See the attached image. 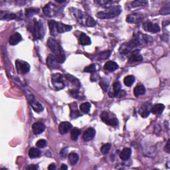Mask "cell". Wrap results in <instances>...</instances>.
I'll use <instances>...</instances> for the list:
<instances>
[{"label": "cell", "instance_id": "1", "mask_svg": "<svg viewBox=\"0 0 170 170\" xmlns=\"http://www.w3.org/2000/svg\"><path fill=\"white\" fill-rule=\"evenodd\" d=\"M47 45L51 51L55 54V57L56 59L59 63H63L65 60V55L64 53V51L63 50L62 47L60 46V45L58 43L57 41L51 37L47 41Z\"/></svg>", "mask_w": 170, "mask_h": 170}, {"label": "cell", "instance_id": "2", "mask_svg": "<svg viewBox=\"0 0 170 170\" xmlns=\"http://www.w3.org/2000/svg\"><path fill=\"white\" fill-rule=\"evenodd\" d=\"M72 10L73 15L79 23L85 25L87 27H94L96 25V21L92 17H89L79 9L73 8Z\"/></svg>", "mask_w": 170, "mask_h": 170}, {"label": "cell", "instance_id": "3", "mask_svg": "<svg viewBox=\"0 0 170 170\" xmlns=\"http://www.w3.org/2000/svg\"><path fill=\"white\" fill-rule=\"evenodd\" d=\"M122 11V9L120 7H113L108 8L107 10H106L105 11H100L98 12L96 14L98 18L99 19H111L114 18L116 16H119L120 14Z\"/></svg>", "mask_w": 170, "mask_h": 170}, {"label": "cell", "instance_id": "4", "mask_svg": "<svg viewBox=\"0 0 170 170\" xmlns=\"http://www.w3.org/2000/svg\"><path fill=\"white\" fill-rule=\"evenodd\" d=\"M51 80L53 87L56 90H59L63 89L65 87V81L63 76L61 74H53L51 76Z\"/></svg>", "mask_w": 170, "mask_h": 170}, {"label": "cell", "instance_id": "5", "mask_svg": "<svg viewBox=\"0 0 170 170\" xmlns=\"http://www.w3.org/2000/svg\"><path fill=\"white\" fill-rule=\"evenodd\" d=\"M45 27L41 21H35L33 27V35L36 39H41L45 35Z\"/></svg>", "mask_w": 170, "mask_h": 170}, {"label": "cell", "instance_id": "6", "mask_svg": "<svg viewBox=\"0 0 170 170\" xmlns=\"http://www.w3.org/2000/svg\"><path fill=\"white\" fill-rule=\"evenodd\" d=\"M100 118L105 124L109 126H116L118 124V120L115 116H112L110 113L106 111H103L100 115Z\"/></svg>", "mask_w": 170, "mask_h": 170}, {"label": "cell", "instance_id": "7", "mask_svg": "<svg viewBox=\"0 0 170 170\" xmlns=\"http://www.w3.org/2000/svg\"><path fill=\"white\" fill-rule=\"evenodd\" d=\"M28 100H29V102L31 107L36 112H41L43 110V106L35 100L33 97V95H30V96H28Z\"/></svg>", "mask_w": 170, "mask_h": 170}, {"label": "cell", "instance_id": "8", "mask_svg": "<svg viewBox=\"0 0 170 170\" xmlns=\"http://www.w3.org/2000/svg\"><path fill=\"white\" fill-rule=\"evenodd\" d=\"M16 67L17 70L23 74H26L30 70V65L27 62L17 60L16 62Z\"/></svg>", "mask_w": 170, "mask_h": 170}, {"label": "cell", "instance_id": "9", "mask_svg": "<svg viewBox=\"0 0 170 170\" xmlns=\"http://www.w3.org/2000/svg\"><path fill=\"white\" fill-rule=\"evenodd\" d=\"M47 64L48 67L51 69H57L59 68V63L56 59L55 56L53 55H49L48 56L47 59Z\"/></svg>", "mask_w": 170, "mask_h": 170}, {"label": "cell", "instance_id": "10", "mask_svg": "<svg viewBox=\"0 0 170 170\" xmlns=\"http://www.w3.org/2000/svg\"><path fill=\"white\" fill-rule=\"evenodd\" d=\"M144 29H145L146 31L151 32V33H158L160 31V27H159V25L156 23H153L151 22H147L144 25Z\"/></svg>", "mask_w": 170, "mask_h": 170}, {"label": "cell", "instance_id": "11", "mask_svg": "<svg viewBox=\"0 0 170 170\" xmlns=\"http://www.w3.org/2000/svg\"><path fill=\"white\" fill-rule=\"evenodd\" d=\"M44 14L47 17H53L57 12V9H56L55 5H51V4H47L43 9Z\"/></svg>", "mask_w": 170, "mask_h": 170}, {"label": "cell", "instance_id": "12", "mask_svg": "<svg viewBox=\"0 0 170 170\" xmlns=\"http://www.w3.org/2000/svg\"><path fill=\"white\" fill-rule=\"evenodd\" d=\"M56 30H57V33H65L67 31H69L72 29V27L70 25L63 24L62 23L60 22H56L55 24Z\"/></svg>", "mask_w": 170, "mask_h": 170}, {"label": "cell", "instance_id": "13", "mask_svg": "<svg viewBox=\"0 0 170 170\" xmlns=\"http://www.w3.org/2000/svg\"><path fill=\"white\" fill-rule=\"evenodd\" d=\"M96 134V130L92 128H89L86 130L83 134V139L85 142L90 141L94 138Z\"/></svg>", "mask_w": 170, "mask_h": 170}, {"label": "cell", "instance_id": "14", "mask_svg": "<svg viewBox=\"0 0 170 170\" xmlns=\"http://www.w3.org/2000/svg\"><path fill=\"white\" fill-rule=\"evenodd\" d=\"M72 128V124L68 122H63L59 126V131L61 134H67Z\"/></svg>", "mask_w": 170, "mask_h": 170}, {"label": "cell", "instance_id": "15", "mask_svg": "<svg viewBox=\"0 0 170 170\" xmlns=\"http://www.w3.org/2000/svg\"><path fill=\"white\" fill-rule=\"evenodd\" d=\"M45 129V127L43 124L41 122H35L32 125V130L33 132L35 134H40L43 132Z\"/></svg>", "mask_w": 170, "mask_h": 170}, {"label": "cell", "instance_id": "16", "mask_svg": "<svg viewBox=\"0 0 170 170\" xmlns=\"http://www.w3.org/2000/svg\"><path fill=\"white\" fill-rule=\"evenodd\" d=\"M139 50H136L133 51V53H132V55L130 56V57L129 58V63H134V62H139L142 61L143 59L142 55L139 54Z\"/></svg>", "mask_w": 170, "mask_h": 170}, {"label": "cell", "instance_id": "17", "mask_svg": "<svg viewBox=\"0 0 170 170\" xmlns=\"http://www.w3.org/2000/svg\"><path fill=\"white\" fill-rule=\"evenodd\" d=\"M22 40V36L19 33H16L9 37V43L11 45H16Z\"/></svg>", "mask_w": 170, "mask_h": 170}, {"label": "cell", "instance_id": "18", "mask_svg": "<svg viewBox=\"0 0 170 170\" xmlns=\"http://www.w3.org/2000/svg\"><path fill=\"white\" fill-rule=\"evenodd\" d=\"M119 68V66L117 63L114 61H108L104 66V68L108 71H115Z\"/></svg>", "mask_w": 170, "mask_h": 170}, {"label": "cell", "instance_id": "19", "mask_svg": "<svg viewBox=\"0 0 170 170\" xmlns=\"http://www.w3.org/2000/svg\"><path fill=\"white\" fill-rule=\"evenodd\" d=\"M70 116L73 119L74 118H77L78 117H79L81 115L79 112V111L77 109V106L76 103H73L71 105H70Z\"/></svg>", "mask_w": 170, "mask_h": 170}, {"label": "cell", "instance_id": "20", "mask_svg": "<svg viewBox=\"0 0 170 170\" xmlns=\"http://www.w3.org/2000/svg\"><path fill=\"white\" fill-rule=\"evenodd\" d=\"M165 109V106L162 104H158L153 106L151 108V112L154 115H160Z\"/></svg>", "mask_w": 170, "mask_h": 170}, {"label": "cell", "instance_id": "21", "mask_svg": "<svg viewBox=\"0 0 170 170\" xmlns=\"http://www.w3.org/2000/svg\"><path fill=\"white\" fill-rule=\"evenodd\" d=\"M132 154V150L130 148H124L122 151L121 152L120 154V158L122 160H128V159L130 158Z\"/></svg>", "mask_w": 170, "mask_h": 170}, {"label": "cell", "instance_id": "22", "mask_svg": "<svg viewBox=\"0 0 170 170\" xmlns=\"http://www.w3.org/2000/svg\"><path fill=\"white\" fill-rule=\"evenodd\" d=\"M121 88V85L119 82H115L113 84V89L112 91H110L109 92V95L110 96H117L118 95V93L120 92V91Z\"/></svg>", "mask_w": 170, "mask_h": 170}, {"label": "cell", "instance_id": "23", "mask_svg": "<svg viewBox=\"0 0 170 170\" xmlns=\"http://www.w3.org/2000/svg\"><path fill=\"white\" fill-rule=\"evenodd\" d=\"M17 18V16L16 14H11V13L9 12H4L1 11V19L5 20H12L16 19Z\"/></svg>", "mask_w": 170, "mask_h": 170}, {"label": "cell", "instance_id": "24", "mask_svg": "<svg viewBox=\"0 0 170 170\" xmlns=\"http://www.w3.org/2000/svg\"><path fill=\"white\" fill-rule=\"evenodd\" d=\"M146 92V88L144 85H137L134 90V94L136 97L140 95H143Z\"/></svg>", "mask_w": 170, "mask_h": 170}, {"label": "cell", "instance_id": "25", "mask_svg": "<svg viewBox=\"0 0 170 170\" xmlns=\"http://www.w3.org/2000/svg\"><path fill=\"white\" fill-rule=\"evenodd\" d=\"M78 159H79V157L77 154L72 152V153L68 154V162L71 166H74L77 164Z\"/></svg>", "mask_w": 170, "mask_h": 170}, {"label": "cell", "instance_id": "26", "mask_svg": "<svg viewBox=\"0 0 170 170\" xmlns=\"http://www.w3.org/2000/svg\"><path fill=\"white\" fill-rule=\"evenodd\" d=\"M80 43L83 45H88L91 44V40L90 37L85 33H82L79 39Z\"/></svg>", "mask_w": 170, "mask_h": 170}, {"label": "cell", "instance_id": "27", "mask_svg": "<svg viewBox=\"0 0 170 170\" xmlns=\"http://www.w3.org/2000/svg\"><path fill=\"white\" fill-rule=\"evenodd\" d=\"M66 77H67V80L70 81V82L73 84V85H74L75 87H77V88L80 87V83L77 78H76L75 77H73V76L70 75H66Z\"/></svg>", "mask_w": 170, "mask_h": 170}, {"label": "cell", "instance_id": "28", "mask_svg": "<svg viewBox=\"0 0 170 170\" xmlns=\"http://www.w3.org/2000/svg\"><path fill=\"white\" fill-rule=\"evenodd\" d=\"M149 106L148 105H144L139 110V113H140L141 116H142L143 118H146L149 115Z\"/></svg>", "mask_w": 170, "mask_h": 170}, {"label": "cell", "instance_id": "29", "mask_svg": "<svg viewBox=\"0 0 170 170\" xmlns=\"http://www.w3.org/2000/svg\"><path fill=\"white\" fill-rule=\"evenodd\" d=\"M55 24H56V21H53V20H51V21H49V22H48V25H49V26L51 34L53 37L57 36V30H56Z\"/></svg>", "mask_w": 170, "mask_h": 170}, {"label": "cell", "instance_id": "30", "mask_svg": "<svg viewBox=\"0 0 170 170\" xmlns=\"http://www.w3.org/2000/svg\"><path fill=\"white\" fill-rule=\"evenodd\" d=\"M41 154V151L39 149L32 148L30 149V150L29 152V156L30 157V158H35L39 157Z\"/></svg>", "mask_w": 170, "mask_h": 170}, {"label": "cell", "instance_id": "31", "mask_svg": "<svg viewBox=\"0 0 170 170\" xmlns=\"http://www.w3.org/2000/svg\"><path fill=\"white\" fill-rule=\"evenodd\" d=\"M80 134V130H79V129L77 128H75L73 129L71 131V133H70V138H71V139L73 141H77Z\"/></svg>", "mask_w": 170, "mask_h": 170}, {"label": "cell", "instance_id": "32", "mask_svg": "<svg viewBox=\"0 0 170 170\" xmlns=\"http://www.w3.org/2000/svg\"><path fill=\"white\" fill-rule=\"evenodd\" d=\"M135 81V78L133 77L132 75H129L127 76V77H125L124 80V85L127 87H130V86L132 85V84L134 83Z\"/></svg>", "mask_w": 170, "mask_h": 170}, {"label": "cell", "instance_id": "33", "mask_svg": "<svg viewBox=\"0 0 170 170\" xmlns=\"http://www.w3.org/2000/svg\"><path fill=\"white\" fill-rule=\"evenodd\" d=\"M90 107H91L90 104L88 102H85L80 106V108L81 111H82L83 113H85V114H87L89 112Z\"/></svg>", "mask_w": 170, "mask_h": 170}, {"label": "cell", "instance_id": "34", "mask_svg": "<svg viewBox=\"0 0 170 170\" xmlns=\"http://www.w3.org/2000/svg\"><path fill=\"white\" fill-rule=\"evenodd\" d=\"M97 3L100 5V6L105 7L106 8H110L112 5L113 4L114 2L112 1H106V0H101V1H97Z\"/></svg>", "mask_w": 170, "mask_h": 170}, {"label": "cell", "instance_id": "35", "mask_svg": "<svg viewBox=\"0 0 170 170\" xmlns=\"http://www.w3.org/2000/svg\"><path fill=\"white\" fill-rule=\"evenodd\" d=\"M138 19H139V16L138 14H132V15H129V16L127 17L126 21L128 23H136L138 21Z\"/></svg>", "mask_w": 170, "mask_h": 170}, {"label": "cell", "instance_id": "36", "mask_svg": "<svg viewBox=\"0 0 170 170\" xmlns=\"http://www.w3.org/2000/svg\"><path fill=\"white\" fill-rule=\"evenodd\" d=\"M147 4H148V2L145 1V0H136V1L132 2L131 5L133 7H136L139 6H144Z\"/></svg>", "mask_w": 170, "mask_h": 170}, {"label": "cell", "instance_id": "37", "mask_svg": "<svg viewBox=\"0 0 170 170\" xmlns=\"http://www.w3.org/2000/svg\"><path fill=\"white\" fill-rule=\"evenodd\" d=\"M111 148V144L110 143L106 144L105 145H103L100 148V152L102 154L105 155L106 154L108 153V152L110 151V149Z\"/></svg>", "mask_w": 170, "mask_h": 170}, {"label": "cell", "instance_id": "38", "mask_svg": "<svg viewBox=\"0 0 170 170\" xmlns=\"http://www.w3.org/2000/svg\"><path fill=\"white\" fill-rule=\"evenodd\" d=\"M96 70V66L95 64H92L87 66L84 69V71L86 73H95Z\"/></svg>", "mask_w": 170, "mask_h": 170}, {"label": "cell", "instance_id": "39", "mask_svg": "<svg viewBox=\"0 0 170 170\" xmlns=\"http://www.w3.org/2000/svg\"><path fill=\"white\" fill-rule=\"evenodd\" d=\"M38 13H39V9L37 8H29L26 9V16L27 17H31Z\"/></svg>", "mask_w": 170, "mask_h": 170}, {"label": "cell", "instance_id": "40", "mask_svg": "<svg viewBox=\"0 0 170 170\" xmlns=\"http://www.w3.org/2000/svg\"><path fill=\"white\" fill-rule=\"evenodd\" d=\"M110 55V51H106L102 52L98 55V59L99 60H105L106 59H107L108 57H109Z\"/></svg>", "mask_w": 170, "mask_h": 170}, {"label": "cell", "instance_id": "41", "mask_svg": "<svg viewBox=\"0 0 170 170\" xmlns=\"http://www.w3.org/2000/svg\"><path fill=\"white\" fill-rule=\"evenodd\" d=\"M169 13H170V6L169 4L162 7L160 11H159V14L161 15H167L169 14Z\"/></svg>", "mask_w": 170, "mask_h": 170}, {"label": "cell", "instance_id": "42", "mask_svg": "<svg viewBox=\"0 0 170 170\" xmlns=\"http://www.w3.org/2000/svg\"><path fill=\"white\" fill-rule=\"evenodd\" d=\"M36 146L38 147V148H45V146H47V141L45 140V139H39V140H38L36 143Z\"/></svg>", "mask_w": 170, "mask_h": 170}, {"label": "cell", "instance_id": "43", "mask_svg": "<svg viewBox=\"0 0 170 170\" xmlns=\"http://www.w3.org/2000/svg\"><path fill=\"white\" fill-rule=\"evenodd\" d=\"M67 148H63L60 153V156L62 159H65L67 155Z\"/></svg>", "mask_w": 170, "mask_h": 170}, {"label": "cell", "instance_id": "44", "mask_svg": "<svg viewBox=\"0 0 170 170\" xmlns=\"http://www.w3.org/2000/svg\"><path fill=\"white\" fill-rule=\"evenodd\" d=\"M100 86L102 87V88H103L105 91H106L108 89V84L106 83V81H102V82L100 83Z\"/></svg>", "mask_w": 170, "mask_h": 170}, {"label": "cell", "instance_id": "45", "mask_svg": "<svg viewBox=\"0 0 170 170\" xmlns=\"http://www.w3.org/2000/svg\"><path fill=\"white\" fill-rule=\"evenodd\" d=\"M70 93L73 98H77L78 97V91L77 90H72L71 91H70Z\"/></svg>", "mask_w": 170, "mask_h": 170}, {"label": "cell", "instance_id": "46", "mask_svg": "<svg viewBox=\"0 0 170 170\" xmlns=\"http://www.w3.org/2000/svg\"><path fill=\"white\" fill-rule=\"evenodd\" d=\"M38 168H39V167L37 165H30L29 166L27 167V169L29 170H37Z\"/></svg>", "mask_w": 170, "mask_h": 170}, {"label": "cell", "instance_id": "47", "mask_svg": "<svg viewBox=\"0 0 170 170\" xmlns=\"http://www.w3.org/2000/svg\"><path fill=\"white\" fill-rule=\"evenodd\" d=\"M165 150H166L167 153H169L170 152V147H169V139H168L167 142L166 144V146H165Z\"/></svg>", "mask_w": 170, "mask_h": 170}, {"label": "cell", "instance_id": "48", "mask_svg": "<svg viewBox=\"0 0 170 170\" xmlns=\"http://www.w3.org/2000/svg\"><path fill=\"white\" fill-rule=\"evenodd\" d=\"M48 169L49 170H54L56 169V166L55 164H51V165H49V167H48Z\"/></svg>", "mask_w": 170, "mask_h": 170}, {"label": "cell", "instance_id": "49", "mask_svg": "<svg viewBox=\"0 0 170 170\" xmlns=\"http://www.w3.org/2000/svg\"><path fill=\"white\" fill-rule=\"evenodd\" d=\"M60 168H61V169H63V170H67L68 169V167L66 166L65 164H62L61 167H60Z\"/></svg>", "mask_w": 170, "mask_h": 170}, {"label": "cell", "instance_id": "50", "mask_svg": "<svg viewBox=\"0 0 170 170\" xmlns=\"http://www.w3.org/2000/svg\"><path fill=\"white\" fill-rule=\"evenodd\" d=\"M57 2H59V3H64V2H65V1H56Z\"/></svg>", "mask_w": 170, "mask_h": 170}]
</instances>
